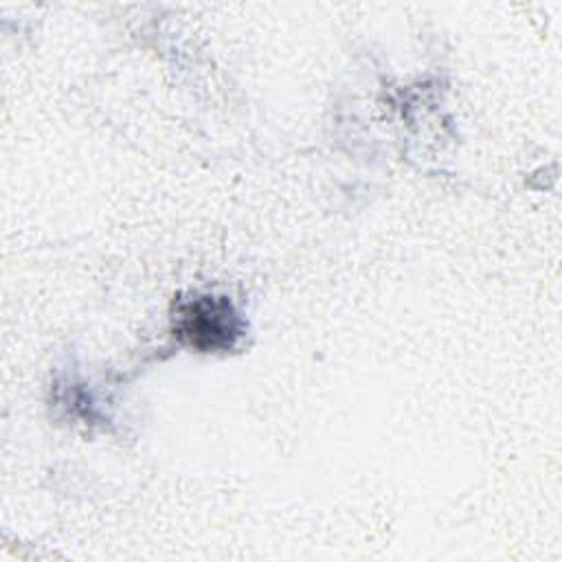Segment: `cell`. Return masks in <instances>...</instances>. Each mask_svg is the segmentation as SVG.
Masks as SVG:
<instances>
[{"instance_id":"6da1fadb","label":"cell","mask_w":562,"mask_h":562,"mask_svg":"<svg viewBox=\"0 0 562 562\" xmlns=\"http://www.w3.org/2000/svg\"><path fill=\"white\" fill-rule=\"evenodd\" d=\"M173 331L195 349L222 351L235 347L244 334V323L226 296L193 294L178 303Z\"/></svg>"}]
</instances>
